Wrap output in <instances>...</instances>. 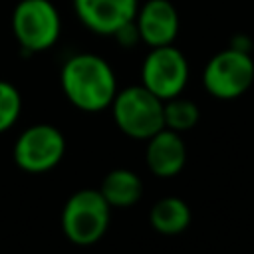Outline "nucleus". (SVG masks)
<instances>
[{"instance_id": "6", "label": "nucleus", "mask_w": 254, "mask_h": 254, "mask_svg": "<svg viewBox=\"0 0 254 254\" xmlns=\"http://www.w3.org/2000/svg\"><path fill=\"white\" fill-rule=\"evenodd\" d=\"M189 62L173 44L151 48L141 65V85L163 101L181 95L189 83Z\"/></svg>"}, {"instance_id": "11", "label": "nucleus", "mask_w": 254, "mask_h": 254, "mask_svg": "<svg viewBox=\"0 0 254 254\" xmlns=\"http://www.w3.org/2000/svg\"><path fill=\"white\" fill-rule=\"evenodd\" d=\"M99 192L111 208H129L141 200L143 181L129 169H113L103 177Z\"/></svg>"}, {"instance_id": "15", "label": "nucleus", "mask_w": 254, "mask_h": 254, "mask_svg": "<svg viewBox=\"0 0 254 254\" xmlns=\"http://www.w3.org/2000/svg\"><path fill=\"white\" fill-rule=\"evenodd\" d=\"M113 38H115V42H117L119 46H123V48H133L135 44H139L141 38H139V30H137V26H135V20L127 22L125 26H121V28L113 34Z\"/></svg>"}, {"instance_id": "7", "label": "nucleus", "mask_w": 254, "mask_h": 254, "mask_svg": "<svg viewBox=\"0 0 254 254\" xmlns=\"http://www.w3.org/2000/svg\"><path fill=\"white\" fill-rule=\"evenodd\" d=\"M65 153L64 133L50 123L26 127L14 143V161L26 173H46L54 169Z\"/></svg>"}, {"instance_id": "10", "label": "nucleus", "mask_w": 254, "mask_h": 254, "mask_svg": "<svg viewBox=\"0 0 254 254\" xmlns=\"http://www.w3.org/2000/svg\"><path fill=\"white\" fill-rule=\"evenodd\" d=\"M145 163L159 179L177 177L187 163V147L181 133L163 127L149 137L145 147Z\"/></svg>"}, {"instance_id": "4", "label": "nucleus", "mask_w": 254, "mask_h": 254, "mask_svg": "<svg viewBox=\"0 0 254 254\" xmlns=\"http://www.w3.org/2000/svg\"><path fill=\"white\" fill-rule=\"evenodd\" d=\"M12 32L22 54L46 52L60 40V12L50 0H20L12 12Z\"/></svg>"}, {"instance_id": "3", "label": "nucleus", "mask_w": 254, "mask_h": 254, "mask_svg": "<svg viewBox=\"0 0 254 254\" xmlns=\"http://www.w3.org/2000/svg\"><path fill=\"white\" fill-rule=\"evenodd\" d=\"M109 107L115 125L127 137L147 141L165 127L163 99H159L141 83L117 89Z\"/></svg>"}, {"instance_id": "12", "label": "nucleus", "mask_w": 254, "mask_h": 254, "mask_svg": "<svg viewBox=\"0 0 254 254\" xmlns=\"http://www.w3.org/2000/svg\"><path fill=\"white\" fill-rule=\"evenodd\" d=\"M190 208L179 196H163L159 198L149 212V222L159 234H181L190 224Z\"/></svg>"}, {"instance_id": "2", "label": "nucleus", "mask_w": 254, "mask_h": 254, "mask_svg": "<svg viewBox=\"0 0 254 254\" xmlns=\"http://www.w3.org/2000/svg\"><path fill=\"white\" fill-rule=\"evenodd\" d=\"M111 220V206L99 189L73 192L62 210V230L71 244L91 246L103 238Z\"/></svg>"}, {"instance_id": "14", "label": "nucleus", "mask_w": 254, "mask_h": 254, "mask_svg": "<svg viewBox=\"0 0 254 254\" xmlns=\"http://www.w3.org/2000/svg\"><path fill=\"white\" fill-rule=\"evenodd\" d=\"M22 95L18 87L6 79H0V133L8 131L20 117Z\"/></svg>"}, {"instance_id": "13", "label": "nucleus", "mask_w": 254, "mask_h": 254, "mask_svg": "<svg viewBox=\"0 0 254 254\" xmlns=\"http://www.w3.org/2000/svg\"><path fill=\"white\" fill-rule=\"evenodd\" d=\"M198 119H200V109L192 99L177 95L163 101V123L167 129L177 133H187L198 123Z\"/></svg>"}, {"instance_id": "9", "label": "nucleus", "mask_w": 254, "mask_h": 254, "mask_svg": "<svg viewBox=\"0 0 254 254\" xmlns=\"http://www.w3.org/2000/svg\"><path fill=\"white\" fill-rule=\"evenodd\" d=\"M135 26L139 38L149 48L169 46L179 36V12L169 0H147L137 8Z\"/></svg>"}, {"instance_id": "1", "label": "nucleus", "mask_w": 254, "mask_h": 254, "mask_svg": "<svg viewBox=\"0 0 254 254\" xmlns=\"http://www.w3.org/2000/svg\"><path fill=\"white\" fill-rule=\"evenodd\" d=\"M65 99L89 113L103 111L117 93V77L107 60L97 54H75L65 60L60 71Z\"/></svg>"}, {"instance_id": "8", "label": "nucleus", "mask_w": 254, "mask_h": 254, "mask_svg": "<svg viewBox=\"0 0 254 254\" xmlns=\"http://www.w3.org/2000/svg\"><path fill=\"white\" fill-rule=\"evenodd\" d=\"M81 26L99 36H113L121 26L135 20L139 0H71Z\"/></svg>"}, {"instance_id": "16", "label": "nucleus", "mask_w": 254, "mask_h": 254, "mask_svg": "<svg viewBox=\"0 0 254 254\" xmlns=\"http://www.w3.org/2000/svg\"><path fill=\"white\" fill-rule=\"evenodd\" d=\"M228 48L236 50V52H244V54H252V48H254V42L248 34H234L230 36L228 40Z\"/></svg>"}, {"instance_id": "5", "label": "nucleus", "mask_w": 254, "mask_h": 254, "mask_svg": "<svg viewBox=\"0 0 254 254\" xmlns=\"http://www.w3.org/2000/svg\"><path fill=\"white\" fill-rule=\"evenodd\" d=\"M254 83V60L250 54L226 48L214 54L202 69V85L208 95L228 101L244 95Z\"/></svg>"}]
</instances>
